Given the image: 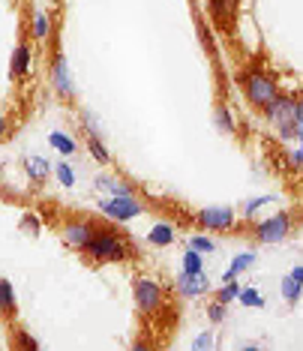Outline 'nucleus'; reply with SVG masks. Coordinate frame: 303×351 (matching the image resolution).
<instances>
[{"label": "nucleus", "mask_w": 303, "mask_h": 351, "mask_svg": "<svg viewBox=\"0 0 303 351\" xmlns=\"http://www.w3.org/2000/svg\"><path fill=\"white\" fill-rule=\"evenodd\" d=\"M298 126H300V130H303V97L298 99Z\"/></svg>", "instance_id": "35"}, {"label": "nucleus", "mask_w": 303, "mask_h": 351, "mask_svg": "<svg viewBox=\"0 0 303 351\" xmlns=\"http://www.w3.org/2000/svg\"><path fill=\"white\" fill-rule=\"evenodd\" d=\"M210 289V279H207V274L202 270V274H183L178 276V291L183 294V298H202V294Z\"/></svg>", "instance_id": "10"}, {"label": "nucleus", "mask_w": 303, "mask_h": 351, "mask_svg": "<svg viewBox=\"0 0 303 351\" xmlns=\"http://www.w3.org/2000/svg\"><path fill=\"white\" fill-rule=\"evenodd\" d=\"M99 213L114 222H130L135 217H141L145 207H141V202H135L132 195H111L106 202H99Z\"/></svg>", "instance_id": "5"}, {"label": "nucleus", "mask_w": 303, "mask_h": 351, "mask_svg": "<svg viewBox=\"0 0 303 351\" xmlns=\"http://www.w3.org/2000/svg\"><path fill=\"white\" fill-rule=\"evenodd\" d=\"M25 171H27L30 180L43 183V180H49V174H51V162L49 159H43V156H27L25 159Z\"/></svg>", "instance_id": "13"}, {"label": "nucleus", "mask_w": 303, "mask_h": 351, "mask_svg": "<svg viewBox=\"0 0 303 351\" xmlns=\"http://www.w3.org/2000/svg\"><path fill=\"white\" fill-rule=\"evenodd\" d=\"M189 246L198 252H204V255H210V252H217V243L210 241V237H204V234H195L193 241H189Z\"/></svg>", "instance_id": "28"}, {"label": "nucleus", "mask_w": 303, "mask_h": 351, "mask_svg": "<svg viewBox=\"0 0 303 351\" xmlns=\"http://www.w3.org/2000/svg\"><path fill=\"white\" fill-rule=\"evenodd\" d=\"M0 300H3V315L12 318L15 315V291L10 279H0Z\"/></svg>", "instance_id": "20"}, {"label": "nucleus", "mask_w": 303, "mask_h": 351, "mask_svg": "<svg viewBox=\"0 0 303 351\" xmlns=\"http://www.w3.org/2000/svg\"><path fill=\"white\" fill-rule=\"evenodd\" d=\"M97 226L93 222H87V219H73V222H66L63 226V243L69 246V250H75V252H84L87 246H90V241L97 237Z\"/></svg>", "instance_id": "7"}, {"label": "nucleus", "mask_w": 303, "mask_h": 351, "mask_svg": "<svg viewBox=\"0 0 303 351\" xmlns=\"http://www.w3.org/2000/svg\"><path fill=\"white\" fill-rule=\"evenodd\" d=\"M252 265H255V252H237L234 258H231V267L222 274V282H231V279H237L243 270H250Z\"/></svg>", "instance_id": "14"}, {"label": "nucleus", "mask_w": 303, "mask_h": 351, "mask_svg": "<svg viewBox=\"0 0 303 351\" xmlns=\"http://www.w3.org/2000/svg\"><path fill=\"white\" fill-rule=\"evenodd\" d=\"M237 298H241V282H237V279L222 282V289L217 291V300H222V303H234Z\"/></svg>", "instance_id": "23"}, {"label": "nucleus", "mask_w": 303, "mask_h": 351, "mask_svg": "<svg viewBox=\"0 0 303 351\" xmlns=\"http://www.w3.org/2000/svg\"><path fill=\"white\" fill-rule=\"evenodd\" d=\"M291 276H294V279H298V282L303 285V265H298V267H294V270H291Z\"/></svg>", "instance_id": "36"}, {"label": "nucleus", "mask_w": 303, "mask_h": 351, "mask_svg": "<svg viewBox=\"0 0 303 351\" xmlns=\"http://www.w3.org/2000/svg\"><path fill=\"white\" fill-rule=\"evenodd\" d=\"M147 241L154 243V246H169V243H174V226H169V222H156V226L150 228Z\"/></svg>", "instance_id": "17"}, {"label": "nucleus", "mask_w": 303, "mask_h": 351, "mask_svg": "<svg viewBox=\"0 0 303 351\" xmlns=\"http://www.w3.org/2000/svg\"><path fill=\"white\" fill-rule=\"evenodd\" d=\"M195 27H198V36H202V45L207 51H213V36H210V30H207L204 21H195Z\"/></svg>", "instance_id": "31"}, {"label": "nucleus", "mask_w": 303, "mask_h": 351, "mask_svg": "<svg viewBox=\"0 0 303 351\" xmlns=\"http://www.w3.org/2000/svg\"><path fill=\"white\" fill-rule=\"evenodd\" d=\"M213 126L226 135H234V117H231V111L226 106H217V111H213Z\"/></svg>", "instance_id": "19"}, {"label": "nucleus", "mask_w": 303, "mask_h": 351, "mask_svg": "<svg viewBox=\"0 0 303 351\" xmlns=\"http://www.w3.org/2000/svg\"><path fill=\"white\" fill-rule=\"evenodd\" d=\"M276 195H258V198H250V202L243 204V217H255V213L261 210L265 204H274Z\"/></svg>", "instance_id": "26"}, {"label": "nucleus", "mask_w": 303, "mask_h": 351, "mask_svg": "<svg viewBox=\"0 0 303 351\" xmlns=\"http://www.w3.org/2000/svg\"><path fill=\"white\" fill-rule=\"evenodd\" d=\"M82 121H84V130H87V135H99V138H102V130H99L97 117H93L90 111H84V114H82Z\"/></svg>", "instance_id": "30"}, {"label": "nucleus", "mask_w": 303, "mask_h": 351, "mask_svg": "<svg viewBox=\"0 0 303 351\" xmlns=\"http://www.w3.org/2000/svg\"><path fill=\"white\" fill-rule=\"evenodd\" d=\"M21 346H27V348H39V342H36L34 337H27V333H25V337H21Z\"/></svg>", "instance_id": "34"}, {"label": "nucleus", "mask_w": 303, "mask_h": 351, "mask_svg": "<svg viewBox=\"0 0 303 351\" xmlns=\"http://www.w3.org/2000/svg\"><path fill=\"white\" fill-rule=\"evenodd\" d=\"M54 178L60 180V186H75V171L69 162H58L54 165Z\"/></svg>", "instance_id": "25"}, {"label": "nucleus", "mask_w": 303, "mask_h": 351, "mask_svg": "<svg viewBox=\"0 0 303 351\" xmlns=\"http://www.w3.org/2000/svg\"><path fill=\"white\" fill-rule=\"evenodd\" d=\"M21 231H27L30 237H36L39 231H43V226H39V219L34 217V213H25V217H21Z\"/></svg>", "instance_id": "29"}, {"label": "nucleus", "mask_w": 303, "mask_h": 351, "mask_svg": "<svg viewBox=\"0 0 303 351\" xmlns=\"http://www.w3.org/2000/svg\"><path fill=\"white\" fill-rule=\"evenodd\" d=\"M279 294H282L289 303H298L300 294H303V285L289 274V276H282V282H279Z\"/></svg>", "instance_id": "18"}, {"label": "nucleus", "mask_w": 303, "mask_h": 351, "mask_svg": "<svg viewBox=\"0 0 303 351\" xmlns=\"http://www.w3.org/2000/svg\"><path fill=\"white\" fill-rule=\"evenodd\" d=\"M132 294H135V306H138L141 313L154 315V313H159V309H162L165 294H162V289H159L156 279H150V276H138V279L132 282Z\"/></svg>", "instance_id": "4"}, {"label": "nucleus", "mask_w": 303, "mask_h": 351, "mask_svg": "<svg viewBox=\"0 0 303 351\" xmlns=\"http://www.w3.org/2000/svg\"><path fill=\"white\" fill-rule=\"evenodd\" d=\"M265 117H267L270 126H276V132L285 130V126H294L298 123V99L279 93V97L265 108Z\"/></svg>", "instance_id": "6"}, {"label": "nucleus", "mask_w": 303, "mask_h": 351, "mask_svg": "<svg viewBox=\"0 0 303 351\" xmlns=\"http://www.w3.org/2000/svg\"><path fill=\"white\" fill-rule=\"evenodd\" d=\"M291 228H294V217H291V213H285V210H279V213L261 219L258 226H255V241L267 243V246L270 243H282L285 237L291 234Z\"/></svg>", "instance_id": "3"}, {"label": "nucleus", "mask_w": 303, "mask_h": 351, "mask_svg": "<svg viewBox=\"0 0 303 351\" xmlns=\"http://www.w3.org/2000/svg\"><path fill=\"white\" fill-rule=\"evenodd\" d=\"M49 145L58 150L60 156H73L75 150H78V145H75L73 135H66V132H60V130H54V132L49 135Z\"/></svg>", "instance_id": "16"}, {"label": "nucleus", "mask_w": 303, "mask_h": 351, "mask_svg": "<svg viewBox=\"0 0 303 351\" xmlns=\"http://www.w3.org/2000/svg\"><path fill=\"white\" fill-rule=\"evenodd\" d=\"M204 252H198V250H193V246H189L186 252H183V270H186V274H202L204 270V258H202Z\"/></svg>", "instance_id": "21"}, {"label": "nucleus", "mask_w": 303, "mask_h": 351, "mask_svg": "<svg viewBox=\"0 0 303 351\" xmlns=\"http://www.w3.org/2000/svg\"><path fill=\"white\" fill-rule=\"evenodd\" d=\"M213 342H217L213 339V333L204 330V333H198V337L193 339V348H213Z\"/></svg>", "instance_id": "32"}, {"label": "nucleus", "mask_w": 303, "mask_h": 351, "mask_svg": "<svg viewBox=\"0 0 303 351\" xmlns=\"http://www.w3.org/2000/svg\"><path fill=\"white\" fill-rule=\"evenodd\" d=\"M87 150H90V156L97 159L99 165H106L108 159H111V156H108V150H106V145H102L99 135H87Z\"/></svg>", "instance_id": "22"}, {"label": "nucleus", "mask_w": 303, "mask_h": 351, "mask_svg": "<svg viewBox=\"0 0 303 351\" xmlns=\"http://www.w3.org/2000/svg\"><path fill=\"white\" fill-rule=\"evenodd\" d=\"M241 306H250V309H261L265 306V298H261V291H255V289H241Z\"/></svg>", "instance_id": "24"}, {"label": "nucleus", "mask_w": 303, "mask_h": 351, "mask_svg": "<svg viewBox=\"0 0 303 351\" xmlns=\"http://www.w3.org/2000/svg\"><path fill=\"white\" fill-rule=\"evenodd\" d=\"M228 303H222V300H213L210 303V306H207V318H210V322L213 324H222V322H226V315H228Z\"/></svg>", "instance_id": "27"}, {"label": "nucleus", "mask_w": 303, "mask_h": 351, "mask_svg": "<svg viewBox=\"0 0 303 351\" xmlns=\"http://www.w3.org/2000/svg\"><path fill=\"white\" fill-rule=\"evenodd\" d=\"M51 3H60V0H51Z\"/></svg>", "instance_id": "37"}, {"label": "nucleus", "mask_w": 303, "mask_h": 351, "mask_svg": "<svg viewBox=\"0 0 303 351\" xmlns=\"http://www.w3.org/2000/svg\"><path fill=\"white\" fill-rule=\"evenodd\" d=\"M51 87L58 90V97H63V99H73L75 97L73 75H69L66 58H63L60 49H54V58H51Z\"/></svg>", "instance_id": "9"}, {"label": "nucleus", "mask_w": 303, "mask_h": 351, "mask_svg": "<svg viewBox=\"0 0 303 351\" xmlns=\"http://www.w3.org/2000/svg\"><path fill=\"white\" fill-rule=\"evenodd\" d=\"M49 34H51V15L43 12V10H36L34 19H30V36L43 43V39H49Z\"/></svg>", "instance_id": "15"}, {"label": "nucleus", "mask_w": 303, "mask_h": 351, "mask_svg": "<svg viewBox=\"0 0 303 351\" xmlns=\"http://www.w3.org/2000/svg\"><path fill=\"white\" fill-rule=\"evenodd\" d=\"M30 63H34V51H30V45L27 43L15 45L12 60H10V75L12 78H25L30 73Z\"/></svg>", "instance_id": "11"}, {"label": "nucleus", "mask_w": 303, "mask_h": 351, "mask_svg": "<svg viewBox=\"0 0 303 351\" xmlns=\"http://www.w3.org/2000/svg\"><path fill=\"white\" fill-rule=\"evenodd\" d=\"M195 222L202 226L204 231H228L234 228V210L226 204L219 207H204V210L195 213Z\"/></svg>", "instance_id": "8"}, {"label": "nucleus", "mask_w": 303, "mask_h": 351, "mask_svg": "<svg viewBox=\"0 0 303 351\" xmlns=\"http://www.w3.org/2000/svg\"><path fill=\"white\" fill-rule=\"evenodd\" d=\"M84 255L90 261H99V265H111V261H126L132 255V246L123 241V237H117L114 231L108 228H99L97 237L90 241V246L84 250Z\"/></svg>", "instance_id": "1"}, {"label": "nucleus", "mask_w": 303, "mask_h": 351, "mask_svg": "<svg viewBox=\"0 0 303 351\" xmlns=\"http://www.w3.org/2000/svg\"><path fill=\"white\" fill-rule=\"evenodd\" d=\"M291 162H294V165H303V141H300V147L291 154Z\"/></svg>", "instance_id": "33"}, {"label": "nucleus", "mask_w": 303, "mask_h": 351, "mask_svg": "<svg viewBox=\"0 0 303 351\" xmlns=\"http://www.w3.org/2000/svg\"><path fill=\"white\" fill-rule=\"evenodd\" d=\"M243 97L252 108L265 111L270 102L279 97V87L274 82V75H267L265 69H250V73L243 75Z\"/></svg>", "instance_id": "2"}, {"label": "nucleus", "mask_w": 303, "mask_h": 351, "mask_svg": "<svg viewBox=\"0 0 303 351\" xmlns=\"http://www.w3.org/2000/svg\"><path fill=\"white\" fill-rule=\"evenodd\" d=\"M234 6H237V0H207V12H210V19H217L219 25H228V21L234 19Z\"/></svg>", "instance_id": "12"}]
</instances>
